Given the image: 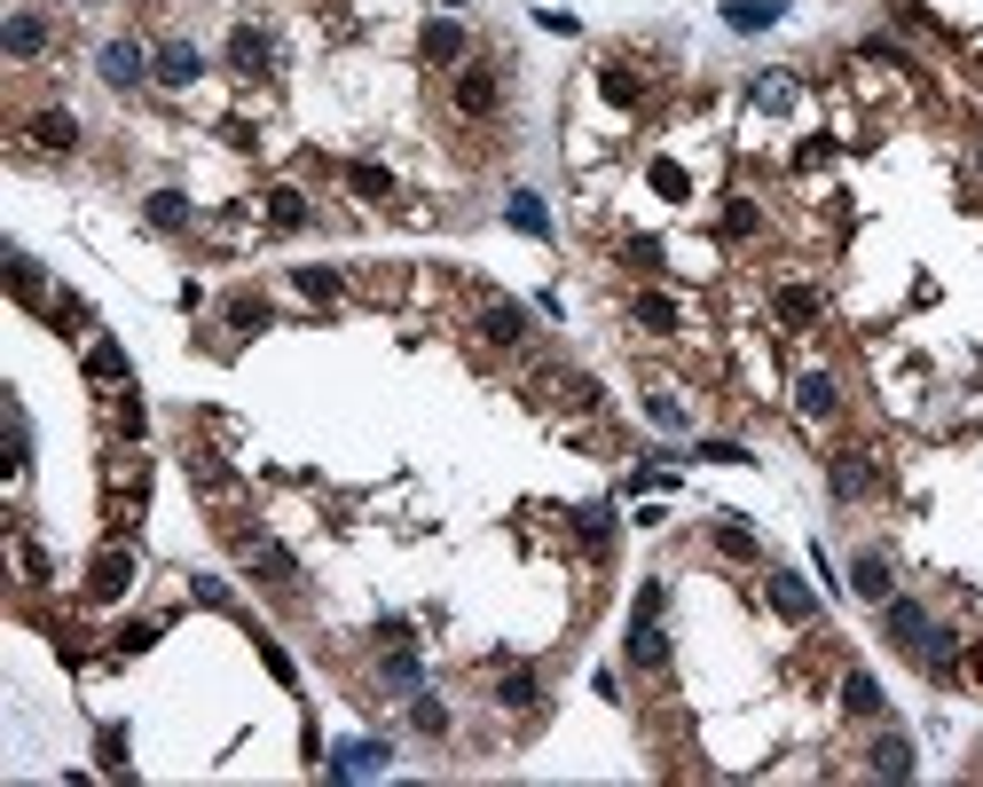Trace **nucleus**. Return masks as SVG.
Instances as JSON below:
<instances>
[{
    "instance_id": "dca6fc26",
    "label": "nucleus",
    "mask_w": 983,
    "mask_h": 787,
    "mask_svg": "<svg viewBox=\"0 0 983 787\" xmlns=\"http://www.w3.org/2000/svg\"><path fill=\"white\" fill-rule=\"evenodd\" d=\"M197 71H205V56H197L189 40H174V47H158V87H189Z\"/></svg>"
},
{
    "instance_id": "c03bdc74",
    "label": "nucleus",
    "mask_w": 983,
    "mask_h": 787,
    "mask_svg": "<svg viewBox=\"0 0 983 787\" xmlns=\"http://www.w3.org/2000/svg\"><path fill=\"white\" fill-rule=\"evenodd\" d=\"M646 410H654L661 425H684V402H677V394H654V402H646Z\"/></svg>"
},
{
    "instance_id": "423d86ee",
    "label": "nucleus",
    "mask_w": 983,
    "mask_h": 787,
    "mask_svg": "<svg viewBox=\"0 0 983 787\" xmlns=\"http://www.w3.org/2000/svg\"><path fill=\"white\" fill-rule=\"evenodd\" d=\"M629 662H637V669H669V630H661L646 607H637V622H629Z\"/></svg>"
},
{
    "instance_id": "4468645a",
    "label": "nucleus",
    "mask_w": 983,
    "mask_h": 787,
    "mask_svg": "<svg viewBox=\"0 0 983 787\" xmlns=\"http://www.w3.org/2000/svg\"><path fill=\"white\" fill-rule=\"evenodd\" d=\"M87 378H94V386H126V378H134L119 339H94V347H87Z\"/></svg>"
},
{
    "instance_id": "79ce46f5",
    "label": "nucleus",
    "mask_w": 983,
    "mask_h": 787,
    "mask_svg": "<svg viewBox=\"0 0 983 787\" xmlns=\"http://www.w3.org/2000/svg\"><path fill=\"white\" fill-rule=\"evenodd\" d=\"M756 103H763V111H786V103H795V87H786V79H763Z\"/></svg>"
},
{
    "instance_id": "2eb2a0df",
    "label": "nucleus",
    "mask_w": 983,
    "mask_h": 787,
    "mask_svg": "<svg viewBox=\"0 0 983 787\" xmlns=\"http://www.w3.org/2000/svg\"><path fill=\"white\" fill-rule=\"evenodd\" d=\"M795 402H803V418H834V410H842V386H834L826 370H803V386H795Z\"/></svg>"
},
{
    "instance_id": "1a4fd4ad",
    "label": "nucleus",
    "mask_w": 983,
    "mask_h": 787,
    "mask_svg": "<svg viewBox=\"0 0 983 787\" xmlns=\"http://www.w3.org/2000/svg\"><path fill=\"white\" fill-rule=\"evenodd\" d=\"M417 56H425V64H465V24L433 16V24L417 32Z\"/></svg>"
},
{
    "instance_id": "aec40b11",
    "label": "nucleus",
    "mask_w": 983,
    "mask_h": 787,
    "mask_svg": "<svg viewBox=\"0 0 983 787\" xmlns=\"http://www.w3.org/2000/svg\"><path fill=\"white\" fill-rule=\"evenodd\" d=\"M890 638H897V646H913V654H920V638H928V614H920L913 599H897V590H890Z\"/></svg>"
},
{
    "instance_id": "37998d69",
    "label": "nucleus",
    "mask_w": 983,
    "mask_h": 787,
    "mask_svg": "<svg viewBox=\"0 0 983 787\" xmlns=\"http://www.w3.org/2000/svg\"><path fill=\"white\" fill-rule=\"evenodd\" d=\"M150 638H158V622H126V630H119V646H126V654H142Z\"/></svg>"
},
{
    "instance_id": "6ab92c4d",
    "label": "nucleus",
    "mask_w": 983,
    "mask_h": 787,
    "mask_svg": "<svg viewBox=\"0 0 983 787\" xmlns=\"http://www.w3.org/2000/svg\"><path fill=\"white\" fill-rule=\"evenodd\" d=\"M779 16H786V0H731V9H724L731 32H763V24H779Z\"/></svg>"
},
{
    "instance_id": "bb28decb",
    "label": "nucleus",
    "mask_w": 983,
    "mask_h": 787,
    "mask_svg": "<svg viewBox=\"0 0 983 787\" xmlns=\"http://www.w3.org/2000/svg\"><path fill=\"white\" fill-rule=\"evenodd\" d=\"M268 221L276 229H308V197L300 189H268Z\"/></svg>"
},
{
    "instance_id": "a18cd8bd",
    "label": "nucleus",
    "mask_w": 983,
    "mask_h": 787,
    "mask_svg": "<svg viewBox=\"0 0 983 787\" xmlns=\"http://www.w3.org/2000/svg\"><path fill=\"white\" fill-rule=\"evenodd\" d=\"M56 323H71V331L87 323V300H79V291H64V300H56Z\"/></svg>"
},
{
    "instance_id": "ea45409f",
    "label": "nucleus",
    "mask_w": 983,
    "mask_h": 787,
    "mask_svg": "<svg viewBox=\"0 0 983 787\" xmlns=\"http://www.w3.org/2000/svg\"><path fill=\"white\" fill-rule=\"evenodd\" d=\"M189 590H197V607H236V599H228V583H213V575H197Z\"/></svg>"
},
{
    "instance_id": "c9c22d12",
    "label": "nucleus",
    "mask_w": 983,
    "mask_h": 787,
    "mask_svg": "<svg viewBox=\"0 0 983 787\" xmlns=\"http://www.w3.org/2000/svg\"><path fill=\"white\" fill-rule=\"evenodd\" d=\"M300 291H308V300H338V276L331 268H300Z\"/></svg>"
},
{
    "instance_id": "9b49d317",
    "label": "nucleus",
    "mask_w": 983,
    "mask_h": 787,
    "mask_svg": "<svg viewBox=\"0 0 983 787\" xmlns=\"http://www.w3.org/2000/svg\"><path fill=\"white\" fill-rule=\"evenodd\" d=\"M134 583V552H103V559H94V575H87V599H119V590Z\"/></svg>"
},
{
    "instance_id": "f8f14e48",
    "label": "nucleus",
    "mask_w": 983,
    "mask_h": 787,
    "mask_svg": "<svg viewBox=\"0 0 983 787\" xmlns=\"http://www.w3.org/2000/svg\"><path fill=\"white\" fill-rule=\"evenodd\" d=\"M865 772H881V779H913V741H905V732H881L873 756H865Z\"/></svg>"
},
{
    "instance_id": "6e6552de",
    "label": "nucleus",
    "mask_w": 983,
    "mask_h": 787,
    "mask_svg": "<svg viewBox=\"0 0 983 787\" xmlns=\"http://www.w3.org/2000/svg\"><path fill=\"white\" fill-rule=\"evenodd\" d=\"M826 480H834V497H842V505H865L873 488H881V473H873L865 457H834V465H826Z\"/></svg>"
},
{
    "instance_id": "2f4dec72",
    "label": "nucleus",
    "mask_w": 983,
    "mask_h": 787,
    "mask_svg": "<svg viewBox=\"0 0 983 787\" xmlns=\"http://www.w3.org/2000/svg\"><path fill=\"white\" fill-rule=\"evenodd\" d=\"M228 323H236V331H260V323H268V300H260V291H244V300H228Z\"/></svg>"
},
{
    "instance_id": "a878e982",
    "label": "nucleus",
    "mask_w": 983,
    "mask_h": 787,
    "mask_svg": "<svg viewBox=\"0 0 983 787\" xmlns=\"http://www.w3.org/2000/svg\"><path fill=\"white\" fill-rule=\"evenodd\" d=\"M504 213H512V229H527V236H544V229H551V213H544V197H535V189H512V206H504Z\"/></svg>"
},
{
    "instance_id": "58836bf2",
    "label": "nucleus",
    "mask_w": 983,
    "mask_h": 787,
    "mask_svg": "<svg viewBox=\"0 0 983 787\" xmlns=\"http://www.w3.org/2000/svg\"><path fill=\"white\" fill-rule=\"evenodd\" d=\"M94 749H103V764L119 772V764H126V732H119V724H103V732H94Z\"/></svg>"
},
{
    "instance_id": "f704fd0d",
    "label": "nucleus",
    "mask_w": 983,
    "mask_h": 787,
    "mask_svg": "<svg viewBox=\"0 0 983 787\" xmlns=\"http://www.w3.org/2000/svg\"><path fill=\"white\" fill-rule=\"evenodd\" d=\"M756 221H763V213L748 206V197H740V206H724V236H756Z\"/></svg>"
},
{
    "instance_id": "cd10ccee",
    "label": "nucleus",
    "mask_w": 983,
    "mask_h": 787,
    "mask_svg": "<svg viewBox=\"0 0 983 787\" xmlns=\"http://www.w3.org/2000/svg\"><path fill=\"white\" fill-rule=\"evenodd\" d=\"M150 229H189V197L181 189H158L150 197Z\"/></svg>"
},
{
    "instance_id": "72a5a7b5",
    "label": "nucleus",
    "mask_w": 983,
    "mask_h": 787,
    "mask_svg": "<svg viewBox=\"0 0 983 787\" xmlns=\"http://www.w3.org/2000/svg\"><path fill=\"white\" fill-rule=\"evenodd\" d=\"M347 181H355V197H386V189H393L386 166H347Z\"/></svg>"
},
{
    "instance_id": "ddd939ff",
    "label": "nucleus",
    "mask_w": 983,
    "mask_h": 787,
    "mask_svg": "<svg viewBox=\"0 0 983 787\" xmlns=\"http://www.w3.org/2000/svg\"><path fill=\"white\" fill-rule=\"evenodd\" d=\"M32 151H79V119L71 111H40L32 119Z\"/></svg>"
},
{
    "instance_id": "0eeeda50",
    "label": "nucleus",
    "mask_w": 983,
    "mask_h": 787,
    "mask_svg": "<svg viewBox=\"0 0 983 787\" xmlns=\"http://www.w3.org/2000/svg\"><path fill=\"white\" fill-rule=\"evenodd\" d=\"M480 339H488V347H520V339H527L520 300H488V308H480Z\"/></svg>"
},
{
    "instance_id": "e433bc0d",
    "label": "nucleus",
    "mask_w": 983,
    "mask_h": 787,
    "mask_svg": "<svg viewBox=\"0 0 983 787\" xmlns=\"http://www.w3.org/2000/svg\"><path fill=\"white\" fill-rule=\"evenodd\" d=\"M9 284L16 291H40V268H32V253H16V244H9Z\"/></svg>"
},
{
    "instance_id": "4be33fe9",
    "label": "nucleus",
    "mask_w": 983,
    "mask_h": 787,
    "mask_svg": "<svg viewBox=\"0 0 983 787\" xmlns=\"http://www.w3.org/2000/svg\"><path fill=\"white\" fill-rule=\"evenodd\" d=\"M842 709H850V717H881L890 701H881V685H873L865 669H850V677H842Z\"/></svg>"
},
{
    "instance_id": "49530a36",
    "label": "nucleus",
    "mask_w": 983,
    "mask_h": 787,
    "mask_svg": "<svg viewBox=\"0 0 983 787\" xmlns=\"http://www.w3.org/2000/svg\"><path fill=\"white\" fill-rule=\"evenodd\" d=\"M449 9H465V0H449Z\"/></svg>"
},
{
    "instance_id": "a211bd4d",
    "label": "nucleus",
    "mask_w": 983,
    "mask_h": 787,
    "mask_svg": "<svg viewBox=\"0 0 983 787\" xmlns=\"http://www.w3.org/2000/svg\"><path fill=\"white\" fill-rule=\"evenodd\" d=\"M386 756H393L386 741H347V749H338V764H331V772H338V779H362V772H386Z\"/></svg>"
},
{
    "instance_id": "4c0bfd02",
    "label": "nucleus",
    "mask_w": 983,
    "mask_h": 787,
    "mask_svg": "<svg viewBox=\"0 0 983 787\" xmlns=\"http://www.w3.org/2000/svg\"><path fill=\"white\" fill-rule=\"evenodd\" d=\"M654 189H661V197H684V166H677V158H654Z\"/></svg>"
},
{
    "instance_id": "b1692460",
    "label": "nucleus",
    "mask_w": 983,
    "mask_h": 787,
    "mask_svg": "<svg viewBox=\"0 0 983 787\" xmlns=\"http://www.w3.org/2000/svg\"><path fill=\"white\" fill-rule=\"evenodd\" d=\"M629 315L646 323V331H677V300H669V291H637V300H629Z\"/></svg>"
},
{
    "instance_id": "393cba45",
    "label": "nucleus",
    "mask_w": 983,
    "mask_h": 787,
    "mask_svg": "<svg viewBox=\"0 0 983 787\" xmlns=\"http://www.w3.org/2000/svg\"><path fill=\"white\" fill-rule=\"evenodd\" d=\"M0 47H9V56H40V47H47V24H40V16H9Z\"/></svg>"
},
{
    "instance_id": "a19ab883",
    "label": "nucleus",
    "mask_w": 983,
    "mask_h": 787,
    "mask_svg": "<svg viewBox=\"0 0 983 787\" xmlns=\"http://www.w3.org/2000/svg\"><path fill=\"white\" fill-rule=\"evenodd\" d=\"M16 559H24V583H47V552L32 544V535H24V544H16Z\"/></svg>"
},
{
    "instance_id": "f3484780",
    "label": "nucleus",
    "mask_w": 983,
    "mask_h": 787,
    "mask_svg": "<svg viewBox=\"0 0 983 787\" xmlns=\"http://www.w3.org/2000/svg\"><path fill=\"white\" fill-rule=\"evenodd\" d=\"M779 323L786 331H811L818 323V291L811 284H779Z\"/></svg>"
},
{
    "instance_id": "de8ad7c7",
    "label": "nucleus",
    "mask_w": 983,
    "mask_h": 787,
    "mask_svg": "<svg viewBox=\"0 0 983 787\" xmlns=\"http://www.w3.org/2000/svg\"><path fill=\"white\" fill-rule=\"evenodd\" d=\"M975 166H983V151H975Z\"/></svg>"
},
{
    "instance_id": "c756f323",
    "label": "nucleus",
    "mask_w": 983,
    "mask_h": 787,
    "mask_svg": "<svg viewBox=\"0 0 983 787\" xmlns=\"http://www.w3.org/2000/svg\"><path fill=\"white\" fill-rule=\"evenodd\" d=\"M410 724L425 732V741H440V732H449V709H440V701H425V694H417V701H410Z\"/></svg>"
},
{
    "instance_id": "9d476101",
    "label": "nucleus",
    "mask_w": 983,
    "mask_h": 787,
    "mask_svg": "<svg viewBox=\"0 0 983 787\" xmlns=\"http://www.w3.org/2000/svg\"><path fill=\"white\" fill-rule=\"evenodd\" d=\"M771 607H779L786 622H811V614H818L811 583H803V575H786V567H771Z\"/></svg>"
},
{
    "instance_id": "f03ea898",
    "label": "nucleus",
    "mask_w": 983,
    "mask_h": 787,
    "mask_svg": "<svg viewBox=\"0 0 983 787\" xmlns=\"http://www.w3.org/2000/svg\"><path fill=\"white\" fill-rule=\"evenodd\" d=\"M103 79L111 87H142V79H158V56H142L134 40H111L103 47Z\"/></svg>"
},
{
    "instance_id": "f257e3e1",
    "label": "nucleus",
    "mask_w": 983,
    "mask_h": 787,
    "mask_svg": "<svg viewBox=\"0 0 983 787\" xmlns=\"http://www.w3.org/2000/svg\"><path fill=\"white\" fill-rule=\"evenodd\" d=\"M496 103H504L496 71H488V64H457V111L465 119H496Z\"/></svg>"
},
{
    "instance_id": "5701e85b",
    "label": "nucleus",
    "mask_w": 983,
    "mask_h": 787,
    "mask_svg": "<svg viewBox=\"0 0 983 787\" xmlns=\"http://www.w3.org/2000/svg\"><path fill=\"white\" fill-rule=\"evenodd\" d=\"M386 685H393V694H417V685H425V669H417V654L410 646H386V669H378Z\"/></svg>"
},
{
    "instance_id": "412c9836",
    "label": "nucleus",
    "mask_w": 983,
    "mask_h": 787,
    "mask_svg": "<svg viewBox=\"0 0 983 787\" xmlns=\"http://www.w3.org/2000/svg\"><path fill=\"white\" fill-rule=\"evenodd\" d=\"M535 701H544V677H535V669H504L496 709H535Z\"/></svg>"
},
{
    "instance_id": "20e7f679",
    "label": "nucleus",
    "mask_w": 983,
    "mask_h": 787,
    "mask_svg": "<svg viewBox=\"0 0 983 787\" xmlns=\"http://www.w3.org/2000/svg\"><path fill=\"white\" fill-rule=\"evenodd\" d=\"M850 590H858V599H873V607H890V590H897L890 552H858V559H850Z\"/></svg>"
},
{
    "instance_id": "7c9ffc66",
    "label": "nucleus",
    "mask_w": 983,
    "mask_h": 787,
    "mask_svg": "<svg viewBox=\"0 0 983 787\" xmlns=\"http://www.w3.org/2000/svg\"><path fill=\"white\" fill-rule=\"evenodd\" d=\"M716 552H731V559H763V544H756L748 528H731V520L716 528Z\"/></svg>"
},
{
    "instance_id": "39448f33",
    "label": "nucleus",
    "mask_w": 983,
    "mask_h": 787,
    "mask_svg": "<svg viewBox=\"0 0 983 787\" xmlns=\"http://www.w3.org/2000/svg\"><path fill=\"white\" fill-rule=\"evenodd\" d=\"M268 56H276V40H268L260 24H236V32H228V64H236L244 79H260V71H268Z\"/></svg>"
},
{
    "instance_id": "c85d7f7f",
    "label": "nucleus",
    "mask_w": 983,
    "mask_h": 787,
    "mask_svg": "<svg viewBox=\"0 0 983 787\" xmlns=\"http://www.w3.org/2000/svg\"><path fill=\"white\" fill-rule=\"evenodd\" d=\"M599 87H606V103H646V79H637V71H622V64H614Z\"/></svg>"
},
{
    "instance_id": "7ed1b4c3",
    "label": "nucleus",
    "mask_w": 983,
    "mask_h": 787,
    "mask_svg": "<svg viewBox=\"0 0 983 787\" xmlns=\"http://www.w3.org/2000/svg\"><path fill=\"white\" fill-rule=\"evenodd\" d=\"M244 559H253V583H276V590L300 583V559H291L283 544H268V535H253V544H244Z\"/></svg>"
},
{
    "instance_id": "473e14b6",
    "label": "nucleus",
    "mask_w": 983,
    "mask_h": 787,
    "mask_svg": "<svg viewBox=\"0 0 983 787\" xmlns=\"http://www.w3.org/2000/svg\"><path fill=\"white\" fill-rule=\"evenodd\" d=\"M574 528H582V544H606V535H614L606 505H582V512H574Z\"/></svg>"
}]
</instances>
